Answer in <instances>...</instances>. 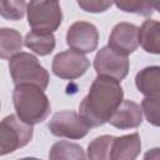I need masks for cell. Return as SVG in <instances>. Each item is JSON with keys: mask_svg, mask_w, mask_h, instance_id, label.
<instances>
[{"mask_svg": "<svg viewBox=\"0 0 160 160\" xmlns=\"http://www.w3.org/2000/svg\"><path fill=\"white\" fill-rule=\"evenodd\" d=\"M26 6L28 4L22 0H18V1H0V12L1 16L4 19L8 20H20L25 11H26Z\"/></svg>", "mask_w": 160, "mask_h": 160, "instance_id": "obj_19", "label": "cell"}, {"mask_svg": "<svg viewBox=\"0 0 160 160\" xmlns=\"http://www.w3.org/2000/svg\"><path fill=\"white\" fill-rule=\"evenodd\" d=\"M129 65L128 56L114 51L110 46L101 48L94 59V68L98 76H106L118 81L126 78Z\"/></svg>", "mask_w": 160, "mask_h": 160, "instance_id": "obj_7", "label": "cell"}, {"mask_svg": "<svg viewBox=\"0 0 160 160\" xmlns=\"http://www.w3.org/2000/svg\"><path fill=\"white\" fill-rule=\"evenodd\" d=\"M12 104L16 116L31 126L44 121L51 110L50 100L44 90L30 84H21L14 88Z\"/></svg>", "mask_w": 160, "mask_h": 160, "instance_id": "obj_2", "label": "cell"}, {"mask_svg": "<svg viewBox=\"0 0 160 160\" xmlns=\"http://www.w3.org/2000/svg\"><path fill=\"white\" fill-rule=\"evenodd\" d=\"M32 139V126L21 121L16 115L5 116L0 124V155L11 154L28 145Z\"/></svg>", "mask_w": 160, "mask_h": 160, "instance_id": "obj_5", "label": "cell"}, {"mask_svg": "<svg viewBox=\"0 0 160 160\" xmlns=\"http://www.w3.org/2000/svg\"><path fill=\"white\" fill-rule=\"evenodd\" d=\"M114 136L101 135L95 138L88 146V159L89 160H111Z\"/></svg>", "mask_w": 160, "mask_h": 160, "instance_id": "obj_18", "label": "cell"}, {"mask_svg": "<svg viewBox=\"0 0 160 160\" xmlns=\"http://www.w3.org/2000/svg\"><path fill=\"white\" fill-rule=\"evenodd\" d=\"M26 12L31 31L52 34L62 21V12L58 1H30Z\"/></svg>", "mask_w": 160, "mask_h": 160, "instance_id": "obj_4", "label": "cell"}, {"mask_svg": "<svg viewBox=\"0 0 160 160\" xmlns=\"http://www.w3.org/2000/svg\"><path fill=\"white\" fill-rule=\"evenodd\" d=\"M20 160H40V159H38V158H22Z\"/></svg>", "mask_w": 160, "mask_h": 160, "instance_id": "obj_25", "label": "cell"}, {"mask_svg": "<svg viewBox=\"0 0 160 160\" xmlns=\"http://www.w3.org/2000/svg\"><path fill=\"white\" fill-rule=\"evenodd\" d=\"M144 160H160V148L148 150L144 155Z\"/></svg>", "mask_w": 160, "mask_h": 160, "instance_id": "obj_23", "label": "cell"}, {"mask_svg": "<svg viewBox=\"0 0 160 160\" xmlns=\"http://www.w3.org/2000/svg\"><path fill=\"white\" fill-rule=\"evenodd\" d=\"M135 85L145 98H160V66L141 69L135 76Z\"/></svg>", "mask_w": 160, "mask_h": 160, "instance_id": "obj_13", "label": "cell"}, {"mask_svg": "<svg viewBox=\"0 0 160 160\" xmlns=\"http://www.w3.org/2000/svg\"><path fill=\"white\" fill-rule=\"evenodd\" d=\"M90 62L88 58L75 50H65L59 52L52 59L51 70L54 75L64 80H74L82 76L89 69Z\"/></svg>", "mask_w": 160, "mask_h": 160, "instance_id": "obj_8", "label": "cell"}, {"mask_svg": "<svg viewBox=\"0 0 160 160\" xmlns=\"http://www.w3.org/2000/svg\"><path fill=\"white\" fill-rule=\"evenodd\" d=\"M150 2H151V5H152V8L160 12V1H150Z\"/></svg>", "mask_w": 160, "mask_h": 160, "instance_id": "obj_24", "label": "cell"}, {"mask_svg": "<svg viewBox=\"0 0 160 160\" xmlns=\"http://www.w3.org/2000/svg\"><path fill=\"white\" fill-rule=\"evenodd\" d=\"M145 119L154 126H160V98H145L141 101Z\"/></svg>", "mask_w": 160, "mask_h": 160, "instance_id": "obj_20", "label": "cell"}, {"mask_svg": "<svg viewBox=\"0 0 160 160\" xmlns=\"http://www.w3.org/2000/svg\"><path fill=\"white\" fill-rule=\"evenodd\" d=\"M9 71L16 85L30 84L45 90L49 85V72L38 58L29 52H19L9 60Z\"/></svg>", "mask_w": 160, "mask_h": 160, "instance_id": "obj_3", "label": "cell"}, {"mask_svg": "<svg viewBox=\"0 0 160 160\" xmlns=\"http://www.w3.org/2000/svg\"><path fill=\"white\" fill-rule=\"evenodd\" d=\"M139 28L130 22L116 24L109 36V44L114 51L128 56L139 46Z\"/></svg>", "mask_w": 160, "mask_h": 160, "instance_id": "obj_10", "label": "cell"}, {"mask_svg": "<svg viewBox=\"0 0 160 160\" xmlns=\"http://www.w3.org/2000/svg\"><path fill=\"white\" fill-rule=\"evenodd\" d=\"M78 5L88 12H104L112 5V2L100 0H79Z\"/></svg>", "mask_w": 160, "mask_h": 160, "instance_id": "obj_22", "label": "cell"}, {"mask_svg": "<svg viewBox=\"0 0 160 160\" xmlns=\"http://www.w3.org/2000/svg\"><path fill=\"white\" fill-rule=\"evenodd\" d=\"M49 160H86V155L79 144L61 140L51 146Z\"/></svg>", "mask_w": 160, "mask_h": 160, "instance_id": "obj_17", "label": "cell"}, {"mask_svg": "<svg viewBox=\"0 0 160 160\" xmlns=\"http://www.w3.org/2000/svg\"><path fill=\"white\" fill-rule=\"evenodd\" d=\"M22 38L21 34L14 29L2 28L0 29V56L1 59H12L15 55L21 52Z\"/></svg>", "mask_w": 160, "mask_h": 160, "instance_id": "obj_16", "label": "cell"}, {"mask_svg": "<svg viewBox=\"0 0 160 160\" xmlns=\"http://www.w3.org/2000/svg\"><path fill=\"white\" fill-rule=\"evenodd\" d=\"M108 122L120 130L135 129L142 122V109L131 100H122Z\"/></svg>", "mask_w": 160, "mask_h": 160, "instance_id": "obj_11", "label": "cell"}, {"mask_svg": "<svg viewBox=\"0 0 160 160\" xmlns=\"http://www.w3.org/2000/svg\"><path fill=\"white\" fill-rule=\"evenodd\" d=\"M139 44L149 54L160 55V21L148 19L139 29Z\"/></svg>", "mask_w": 160, "mask_h": 160, "instance_id": "obj_14", "label": "cell"}, {"mask_svg": "<svg viewBox=\"0 0 160 160\" xmlns=\"http://www.w3.org/2000/svg\"><path fill=\"white\" fill-rule=\"evenodd\" d=\"M115 5L125 12H134L142 16H151L154 12L150 1H116Z\"/></svg>", "mask_w": 160, "mask_h": 160, "instance_id": "obj_21", "label": "cell"}, {"mask_svg": "<svg viewBox=\"0 0 160 160\" xmlns=\"http://www.w3.org/2000/svg\"><path fill=\"white\" fill-rule=\"evenodd\" d=\"M50 132L58 138L82 139L88 135L90 126L81 119V116L72 110H62L52 115L48 124Z\"/></svg>", "mask_w": 160, "mask_h": 160, "instance_id": "obj_6", "label": "cell"}, {"mask_svg": "<svg viewBox=\"0 0 160 160\" xmlns=\"http://www.w3.org/2000/svg\"><path fill=\"white\" fill-rule=\"evenodd\" d=\"M99 31L96 26L88 21H75L66 32V44L71 50L81 54L92 52L98 48Z\"/></svg>", "mask_w": 160, "mask_h": 160, "instance_id": "obj_9", "label": "cell"}, {"mask_svg": "<svg viewBox=\"0 0 160 160\" xmlns=\"http://www.w3.org/2000/svg\"><path fill=\"white\" fill-rule=\"evenodd\" d=\"M141 151V140L138 132L114 138L111 160H136Z\"/></svg>", "mask_w": 160, "mask_h": 160, "instance_id": "obj_12", "label": "cell"}, {"mask_svg": "<svg viewBox=\"0 0 160 160\" xmlns=\"http://www.w3.org/2000/svg\"><path fill=\"white\" fill-rule=\"evenodd\" d=\"M24 45L40 56H45L52 52L55 49V36L54 34H45L38 31H30L24 39Z\"/></svg>", "mask_w": 160, "mask_h": 160, "instance_id": "obj_15", "label": "cell"}, {"mask_svg": "<svg viewBox=\"0 0 160 160\" xmlns=\"http://www.w3.org/2000/svg\"><path fill=\"white\" fill-rule=\"evenodd\" d=\"M124 100L120 81L98 76L79 105V115L91 128H98L109 121L114 111Z\"/></svg>", "mask_w": 160, "mask_h": 160, "instance_id": "obj_1", "label": "cell"}]
</instances>
